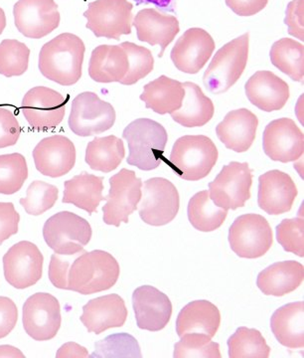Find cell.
<instances>
[{"instance_id":"6da1fadb","label":"cell","mask_w":304,"mask_h":358,"mask_svg":"<svg viewBox=\"0 0 304 358\" xmlns=\"http://www.w3.org/2000/svg\"><path fill=\"white\" fill-rule=\"evenodd\" d=\"M85 47L72 33H62L43 45L39 54V70L45 78L62 86H72L81 79Z\"/></svg>"},{"instance_id":"7a4b0ae2","label":"cell","mask_w":304,"mask_h":358,"mask_svg":"<svg viewBox=\"0 0 304 358\" xmlns=\"http://www.w3.org/2000/svg\"><path fill=\"white\" fill-rule=\"evenodd\" d=\"M120 273L119 263L108 252H85L71 264L68 289L86 296L101 293L117 284Z\"/></svg>"},{"instance_id":"3957f363","label":"cell","mask_w":304,"mask_h":358,"mask_svg":"<svg viewBox=\"0 0 304 358\" xmlns=\"http://www.w3.org/2000/svg\"><path fill=\"white\" fill-rule=\"evenodd\" d=\"M122 138L129 143L127 164L145 171L161 164L168 141L162 124L150 119H138L124 129Z\"/></svg>"},{"instance_id":"277c9868","label":"cell","mask_w":304,"mask_h":358,"mask_svg":"<svg viewBox=\"0 0 304 358\" xmlns=\"http://www.w3.org/2000/svg\"><path fill=\"white\" fill-rule=\"evenodd\" d=\"M215 143L206 136H184L174 143L169 166L185 180L206 178L218 160Z\"/></svg>"},{"instance_id":"5b68a950","label":"cell","mask_w":304,"mask_h":358,"mask_svg":"<svg viewBox=\"0 0 304 358\" xmlns=\"http://www.w3.org/2000/svg\"><path fill=\"white\" fill-rule=\"evenodd\" d=\"M249 34L245 33L217 52L205 71L203 83L210 93H225L241 78L249 57Z\"/></svg>"},{"instance_id":"8992f818","label":"cell","mask_w":304,"mask_h":358,"mask_svg":"<svg viewBox=\"0 0 304 358\" xmlns=\"http://www.w3.org/2000/svg\"><path fill=\"white\" fill-rule=\"evenodd\" d=\"M93 231L86 219L70 211H61L44 224L47 245L59 255L74 256L84 251L91 241Z\"/></svg>"},{"instance_id":"52a82bcc","label":"cell","mask_w":304,"mask_h":358,"mask_svg":"<svg viewBox=\"0 0 304 358\" xmlns=\"http://www.w3.org/2000/svg\"><path fill=\"white\" fill-rule=\"evenodd\" d=\"M253 171L249 164L232 162L209 183L210 199L221 208L236 210L251 199Z\"/></svg>"},{"instance_id":"ba28073f","label":"cell","mask_w":304,"mask_h":358,"mask_svg":"<svg viewBox=\"0 0 304 358\" xmlns=\"http://www.w3.org/2000/svg\"><path fill=\"white\" fill-rule=\"evenodd\" d=\"M133 9V3L127 0H96L85 11L86 27L96 37L120 40L122 35L131 33Z\"/></svg>"},{"instance_id":"9c48e42d","label":"cell","mask_w":304,"mask_h":358,"mask_svg":"<svg viewBox=\"0 0 304 358\" xmlns=\"http://www.w3.org/2000/svg\"><path fill=\"white\" fill-rule=\"evenodd\" d=\"M115 117V110L110 103L101 100L93 92H84L73 101L68 122L77 136H92L113 128Z\"/></svg>"},{"instance_id":"30bf717a","label":"cell","mask_w":304,"mask_h":358,"mask_svg":"<svg viewBox=\"0 0 304 358\" xmlns=\"http://www.w3.org/2000/svg\"><path fill=\"white\" fill-rule=\"evenodd\" d=\"M229 242L233 251L241 258H260L272 247V227L260 214H245L231 226Z\"/></svg>"},{"instance_id":"8fae6325","label":"cell","mask_w":304,"mask_h":358,"mask_svg":"<svg viewBox=\"0 0 304 358\" xmlns=\"http://www.w3.org/2000/svg\"><path fill=\"white\" fill-rule=\"evenodd\" d=\"M138 213L143 222L152 226H164L176 217L180 197L171 181L162 178L148 179L143 183Z\"/></svg>"},{"instance_id":"7c38bea8","label":"cell","mask_w":304,"mask_h":358,"mask_svg":"<svg viewBox=\"0 0 304 358\" xmlns=\"http://www.w3.org/2000/svg\"><path fill=\"white\" fill-rule=\"evenodd\" d=\"M110 185L107 203L103 207V222L119 227L121 223H129V215L138 209L143 181L133 171L122 169L110 178Z\"/></svg>"},{"instance_id":"4fadbf2b","label":"cell","mask_w":304,"mask_h":358,"mask_svg":"<svg viewBox=\"0 0 304 358\" xmlns=\"http://www.w3.org/2000/svg\"><path fill=\"white\" fill-rule=\"evenodd\" d=\"M22 322L26 333L35 341L55 338L62 322L59 301L48 293L32 294L23 306Z\"/></svg>"},{"instance_id":"5bb4252c","label":"cell","mask_w":304,"mask_h":358,"mask_svg":"<svg viewBox=\"0 0 304 358\" xmlns=\"http://www.w3.org/2000/svg\"><path fill=\"white\" fill-rule=\"evenodd\" d=\"M67 100L55 90L35 87L25 94L22 110L26 121L36 131H50L62 122Z\"/></svg>"},{"instance_id":"9a60e30c","label":"cell","mask_w":304,"mask_h":358,"mask_svg":"<svg viewBox=\"0 0 304 358\" xmlns=\"http://www.w3.org/2000/svg\"><path fill=\"white\" fill-rule=\"evenodd\" d=\"M4 277L15 289L34 286L43 275L44 258L38 247L29 241L14 244L3 256Z\"/></svg>"},{"instance_id":"2e32d148","label":"cell","mask_w":304,"mask_h":358,"mask_svg":"<svg viewBox=\"0 0 304 358\" xmlns=\"http://www.w3.org/2000/svg\"><path fill=\"white\" fill-rule=\"evenodd\" d=\"M13 15L18 31L27 38H43L60 25V13L54 0H20L13 7Z\"/></svg>"},{"instance_id":"e0dca14e","label":"cell","mask_w":304,"mask_h":358,"mask_svg":"<svg viewBox=\"0 0 304 358\" xmlns=\"http://www.w3.org/2000/svg\"><path fill=\"white\" fill-rule=\"evenodd\" d=\"M263 150L273 162H296L304 152V134L294 120L282 117L266 126L263 131Z\"/></svg>"},{"instance_id":"ac0fdd59","label":"cell","mask_w":304,"mask_h":358,"mask_svg":"<svg viewBox=\"0 0 304 358\" xmlns=\"http://www.w3.org/2000/svg\"><path fill=\"white\" fill-rule=\"evenodd\" d=\"M35 166L40 173L52 178H61L76 164V148L72 141L61 134L40 141L33 150Z\"/></svg>"},{"instance_id":"d6986e66","label":"cell","mask_w":304,"mask_h":358,"mask_svg":"<svg viewBox=\"0 0 304 358\" xmlns=\"http://www.w3.org/2000/svg\"><path fill=\"white\" fill-rule=\"evenodd\" d=\"M215 50V41L206 30L190 28L174 45L171 60L181 72L196 74Z\"/></svg>"},{"instance_id":"ffe728a7","label":"cell","mask_w":304,"mask_h":358,"mask_svg":"<svg viewBox=\"0 0 304 358\" xmlns=\"http://www.w3.org/2000/svg\"><path fill=\"white\" fill-rule=\"evenodd\" d=\"M296 196V183L284 171H268L259 178V206L270 215L291 211Z\"/></svg>"},{"instance_id":"44dd1931","label":"cell","mask_w":304,"mask_h":358,"mask_svg":"<svg viewBox=\"0 0 304 358\" xmlns=\"http://www.w3.org/2000/svg\"><path fill=\"white\" fill-rule=\"evenodd\" d=\"M133 306L136 324L141 329L161 331L171 319V300L154 287L143 286L136 289L133 294Z\"/></svg>"},{"instance_id":"7402d4cb","label":"cell","mask_w":304,"mask_h":358,"mask_svg":"<svg viewBox=\"0 0 304 358\" xmlns=\"http://www.w3.org/2000/svg\"><path fill=\"white\" fill-rule=\"evenodd\" d=\"M126 303L117 294L99 296L82 307L80 320L89 333L101 334L107 329L121 327L127 319Z\"/></svg>"},{"instance_id":"603a6c76","label":"cell","mask_w":304,"mask_h":358,"mask_svg":"<svg viewBox=\"0 0 304 358\" xmlns=\"http://www.w3.org/2000/svg\"><path fill=\"white\" fill-rule=\"evenodd\" d=\"M245 90L249 102L263 112L282 110L289 99V85L270 71L254 73Z\"/></svg>"},{"instance_id":"cb8c5ba5","label":"cell","mask_w":304,"mask_h":358,"mask_svg":"<svg viewBox=\"0 0 304 358\" xmlns=\"http://www.w3.org/2000/svg\"><path fill=\"white\" fill-rule=\"evenodd\" d=\"M133 25L140 41L146 42L152 46L159 45L161 47L159 58L164 56L166 47L180 31L179 21L175 16L161 13L153 8L140 10L134 17Z\"/></svg>"},{"instance_id":"d4e9b609","label":"cell","mask_w":304,"mask_h":358,"mask_svg":"<svg viewBox=\"0 0 304 358\" xmlns=\"http://www.w3.org/2000/svg\"><path fill=\"white\" fill-rule=\"evenodd\" d=\"M258 117L247 109L228 113L217 126L216 134L225 147L236 152H246L256 140Z\"/></svg>"},{"instance_id":"484cf974","label":"cell","mask_w":304,"mask_h":358,"mask_svg":"<svg viewBox=\"0 0 304 358\" xmlns=\"http://www.w3.org/2000/svg\"><path fill=\"white\" fill-rule=\"evenodd\" d=\"M221 324L218 308L209 301H191L179 313L176 331L179 338L185 334H202L214 338Z\"/></svg>"},{"instance_id":"4316f807","label":"cell","mask_w":304,"mask_h":358,"mask_svg":"<svg viewBox=\"0 0 304 358\" xmlns=\"http://www.w3.org/2000/svg\"><path fill=\"white\" fill-rule=\"evenodd\" d=\"M129 71V58L121 45H100L92 52L89 75L98 83L121 82Z\"/></svg>"},{"instance_id":"83f0119b","label":"cell","mask_w":304,"mask_h":358,"mask_svg":"<svg viewBox=\"0 0 304 358\" xmlns=\"http://www.w3.org/2000/svg\"><path fill=\"white\" fill-rule=\"evenodd\" d=\"M304 267L296 261L275 263L259 274V289L266 296H284L303 282Z\"/></svg>"},{"instance_id":"f1b7e54d","label":"cell","mask_w":304,"mask_h":358,"mask_svg":"<svg viewBox=\"0 0 304 358\" xmlns=\"http://www.w3.org/2000/svg\"><path fill=\"white\" fill-rule=\"evenodd\" d=\"M273 334L280 345L289 348H304V303H287L270 319Z\"/></svg>"},{"instance_id":"f546056e","label":"cell","mask_w":304,"mask_h":358,"mask_svg":"<svg viewBox=\"0 0 304 358\" xmlns=\"http://www.w3.org/2000/svg\"><path fill=\"white\" fill-rule=\"evenodd\" d=\"M184 95L180 109L172 113L174 122L185 128H197L208 124L215 113L211 99L205 96L201 88L192 82L183 83Z\"/></svg>"},{"instance_id":"4dcf8cb0","label":"cell","mask_w":304,"mask_h":358,"mask_svg":"<svg viewBox=\"0 0 304 358\" xmlns=\"http://www.w3.org/2000/svg\"><path fill=\"white\" fill-rule=\"evenodd\" d=\"M103 176L82 171L79 176L65 181L63 203L74 204L89 214L94 213L101 202L106 200L103 196Z\"/></svg>"},{"instance_id":"1f68e13d","label":"cell","mask_w":304,"mask_h":358,"mask_svg":"<svg viewBox=\"0 0 304 358\" xmlns=\"http://www.w3.org/2000/svg\"><path fill=\"white\" fill-rule=\"evenodd\" d=\"M184 95L182 83L171 78L160 76L145 85L140 100L145 103L147 109L157 114H172L180 109Z\"/></svg>"},{"instance_id":"d6a6232c","label":"cell","mask_w":304,"mask_h":358,"mask_svg":"<svg viewBox=\"0 0 304 358\" xmlns=\"http://www.w3.org/2000/svg\"><path fill=\"white\" fill-rule=\"evenodd\" d=\"M124 157V141L115 136H108L89 141L85 160L94 171L108 173L117 169Z\"/></svg>"},{"instance_id":"836d02e7","label":"cell","mask_w":304,"mask_h":358,"mask_svg":"<svg viewBox=\"0 0 304 358\" xmlns=\"http://www.w3.org/2000/svg\"><path fill=\"white\" fill-rule=\"evenodd\" d=\"M228 210L217 206L209 192L196 193L188 204V218L193 227L201 232H212L218 229L227 218Z\"/></svg>"},{"instance_id":"e575fe53","label":"cell","mask_w":304,"mask_h":358,"mask_svg":"<svg viewBox=\"0 0 304 358\" xmlns=\"http://www.w3.org/2000/svg\"><path fill=\"white\" fill-rule=\"evenodd\" d=\"M270 61L275 67L291 80L303 82L304 46L291 38L277 40L270 49Z\"/></svg>"},{"instance_id":"d590c367","label":"cell","mask_w":304,"mask_h":358,"mask_svg":"<svg viewBox=\"0 0 304 358\" xmlns=\"http://www.w3.org/2000/svg\"><path fill=\"white\" fill-rule=\"evenodd\" d=\"M231 358H268L270 346L258 329L239 327L228 341Z\"/></svg>"},{"instance_id":"8d00e7d4","label":"cell","mask_w":304,"mask_h":358,"mask_svg":"<svg viewBox=\"0 0 304 358\" xmlns=\"http://www.w3.org/2000/svg\"><path fill=\"white\" fill-rule=\"evenodd\" d=\"M28 178V166L22 155H0V194L20 192Z\"/></svg>"},{"instance_id":"74e56055","label":"cell","mask_w":304,"mask_h":358,"mask_svg":"<svg viewBox=\"0 0 304 358\" xmlns=\"http://www.w3.org/2000/svg\"><path fill=\"white\" fill-rule=\"evenodd\" d=\"M30 49L15 39L0 43V74L6 77L21 76L29 65Z\"/></svg>"},{"instance_id":"f35d334b","label":"cell","mask_w":304,"mask_h":358,"mask_svg":"<svg viewBox=\"0 0 304 358\" xmlns=\"http://www.w3.org/2000/svg\"><path fill=\"white\" fill-rule=\"evenodd\" d=\"M58 199L59 190L55 185L35 180L27 188L26 196L20 199V204L29 215L39 216L50 210Z\"/></svg>"},{"instance_id":"ab89813d","label":"cell","mask_w":304,"mask_h":358,"mask_svg":"<svg viewBox=\"0 0 304 358\" xmlns=\"http://www.w3.org/2000/svg\"><path fill=\"white\" fill-rule=\"evenodd\" d=\"M121 46L126 51L129 58V71L126 77L120 83L131 86L152 72L154 59L150 49L145 47L127 41L122 42Z\"/></svg>"},{"instance_id":"60d3db41","label":"cell","mask_w":304,"mask_h":358,"mask_svg":"<svg viewBox=\"0 0 304 358\" xmlns=\"http://www.w3.org/2000/svg\"><path fill=\"white\" fill-rule=\"evenodd\" d=\"M91 357H138L141 358L138 341L129 334H115L96 341L95 352Z\"/></svg>"},{"instance_id":"b9f144b4","label":"cell","mask_w":304,"mask_h":358,"mask_svg":"<svg viewBox=\"0 0 304 358\" xmlns=\"http://www.w3.org/2000/svg\"><path fill=\"white\" fill-rule=\"evenodd\" d=\"M174 346L175 358H222L220 345L202 334H185Z\"/></svg>"},{"instance_id":"7bdbcfd3","label":"cell","mask_w":304,"mask_h":358,"mask_svg":"<svg viewBox=\"0 0 304 358\" xmlns=\"http://www.w3.org/2000/svg\"><path fill=\"white\" fill-rule=\"evenodd\" d=\"M304 221L303 215L298 218L284 219L277 227V242L287 252L304 257Z\"/></svg>"},{"instance_id":"ee69618b","label":"cell","mask_w":304,"mask_h":358,"mask_svg":"<svg viewBox=\"0 0 304 358\" xmlns=\"http://www.w3.org/2000/svg\"><path fill=\"white\" fill-rule=\"evenodd\" d=\"M20 134V124L13 110L0 106V148L16 145Z\"/></svg>"},{"instance_id":"f6af8a7d","label":"cell","mask_w":304,"mask_h":358,"mask_svg":"<svg viewBox=\"0 0 304 358\" xmlns=\"http://www.w3.org/2000/svg\"><path fill=\"white\" fill-rule=\"evenodd\" d=\"M20 215L11 202H0V245L17 234Z\"/></svg>"},{"instance_id":"bcb514c9","label":"cell","mask_w":304,"mask_h":358,"mask_svg":"<svg viewBox=\"0 0 304 358\" xmlns=\"http://www.w3.org/2000/svg\"><path fill=\"white\" fill-rule=\"evenodd\" d=\"M304 0H292L285 13V24L289 26V34L301 41L304 40Z\"/></svg>"},{"instance_id":"7dc6e473","label":"cell","mask_w":304,"mask_h":358,"mask_svg":"<svg viewBox=\"0 0 304 358\" xmlns=\"http://www.w3.org/2000/svg\"><path fill=\"white\" fill-rule=\"evenodd\" d=\"M71 261L64 258V255L53 254L49 265V279L54 287L61 289H68V274Z\"/></svg>"},{"instance_id":"c3c4849f","label":"cell","mask_w":304,"mask_h":358,"mask_svg":"<svg viewBox=\"0 0 304 358\" xmlns=\"http://www.w3.org/2000/svg\"><path fill=\"white\" fill-rule=\"evenodd\" d=\"M17 320L15 303L7 296H0V339L6 338L13 331Z\"/></svg>"},{"instance_id":"681fc988","label":"cell","mask_w":304,"mask_h":358,"mask_svg":"<svg viewBox=\"0 0 304 358\" xmlns=\"http://www.w3.org/2000/svg\"><path fill=\"white\" fill-rule=\"evenodd\" d=\"M225 1L236 14L249 17L261 13L268 6V0H225Z\"/></svg>"},{"instance_id":"f907efd6","label":"cell","mask_w":304,"mask_h":358,"mask_svg":"<svg viewBox=\"0 0 304 358\" xmlns=\"http://www.w3.org/2000/svg\"><path fill=\"white\" fill-rule=\"evenodd\" d=\"M88 357L89 353L87 348L78 345L76 343H73V341H70V343H65V345L61 346L58 350L57 355H56L57 358H85Z\"/></svg>"},{"instance_id":"816d5d0a","label":"cell","mask_w":304,"mask_h":358,"mask_svg":"<svg viewBox=\"0 0 304 358\" xmlns=\"http://www.w3.org/2000/svg\"><path fill=\"white\" fill-rule=\"evenodd\" d=\"M0 357L24 358L25 355L14 346L0 345Z\"/></svg>"},{"instance_id":"f5cc1de1","label":"cell","mask_w":304,"mask_h":358,"mask_svg":"<svg viewBox=\"0 0 304 358\" xmlns=\"http://www.w3.org/2000/svg\"><path fill=\"white\" fill-rule=\"evenodd\" d=\"M6 27V16L4 13L3 9L0 8V35L2 34L3 30Z\"/></svg>"}]
</instances>
